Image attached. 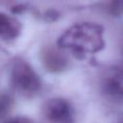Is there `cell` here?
<instances>
[{"label":"cell","mask_w":123,"mask_h":123,"mask_svg":"<svg viewBox=\"0 0 123 123\" xmlns=\"http://www.w3.org/2000/svg\"><path fill=\"white\" fill-rule=\"evenodd\" d=\"M61 48L47 45L40 52V59L44 68L51 73H60L68 66V60L60 50Z\"/></svg>","instance_id":"5b68a950"},{"label":"cell","mask_w":123,"mask_h":123,"mask_svg":"<svg viewBox=\"0 0 123 123\" xmlns=\"http://www.w3.org/2000/svg\"><path fill=\"white\" fill-rule=\"evenodd\" d=\"M2 123H34V122L26 116H15V117L9 118Z\"/></svg>","instance_id":"9c48e42d"},{"label":"cell","mask_w":123,"mask_h":123,"mask_svg":"<svg viewBox=\"0 0 123 123\" xmlns=\"http://www.w3.org/2000/svg\"><path fill=\"white\" fill-rule=\"evenodd\" d=\"M100 88L107 99L123 105V69L110 67L105 70L100 80Z\"/></svg>","instance_id":"277c9868"},{"label":"cell","mask_w":123,"mask_h":123,"mask_svg":"<svg viewBox=\"0 0 123 123\" xmlns=\"http://www.w3.org/2000/svg\"><path fill=\"white\" fill-rule=\"evenodd\" d=\"M12 88L25 97H34L41 90V81L33 67L23 59L15 58L10 66Z\"/></svg>","instance_id":"7a4b0ae2"},{"label":"cell","mask_w":123,"mask_h":123,"mask_svg":"<svg viewBox=\"0 0 123 123\" xmlns=\"http://www.w3.org/2000/svg\"><path fill=\"white\" fill-rule=\"evenodd\" d=\"M41 112L48 123H74L75 113L72 105L61 97L49 98L42 104Z\"/></svg>","instance_id":"3957f363"},{"label":"cell","mask_w":123,"mask_h":123,"mask_svg":"<svg viewBox=\"0 0 123 123\" xmlns=\"http://www.w3.org/2000/svg\"><path fill=\"white\" fill-rule=\"evenodd\" d=\"M21 23L13 16L0 12V37L11 40L16 38L21 33Z\"/></svg>","instance_id":"8992f818"},{"label":"cell","mask_w":123,"mask_h":123,"mask_svg":"<svg viewBox=\"0 0 123 123\" xmlns=\"http://www.w3.org/2000/svg\"><path fill=\"white\" fill-rule=\"evenodd\" d=\"M108 12L113 16L123 14V0H109L107 4Z\"/></svg>","instance_id":"ba28073f"},{"label":"cell","mask_w":123,"mask_h":123,"mask_svg":"<svg viewBox=\"0 0 123 123\" xmlns=\"http://www.w3.org/2000/svg\"><path fill=\"white\" fill-rule=\"evenodd\" d=\"M13 105V98L8 92H0V119L5 117Z\"/></svg>","instance_id":"52a82bcc"},{"label":"cell","mask_w":123,"mask_h":123,"mask_svg":"<svg viewBox=\"0 0 123 123\" xmlns=\"http://www.w3.org/2000/svg\"><path fill=\"white\" fill-rule=\"evenodd\" d=\"M58 46L79 59L94 54L105 47L104 28L94 22L77 23L65 30L58 39Z\"/></svg>","instance_id":"6da1fadb"}]
</instances>
